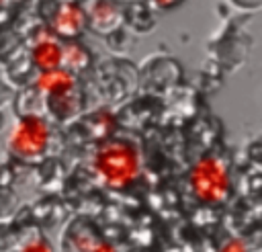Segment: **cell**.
Returning a JSON list of instances; mask_svg holds the SVG:
<instances>
[{"mask_svg": "<svg viewBox=\"0 0 262 252\" xmlns=\"http://www.w3.org/2000/svg\"><path fill=\"white\" fill-rule=\"evenodd\" d=\"M94 174L102 184L111 188H127L141 174V152L139 148L123 137L102 141L92 154Z\"/></svg>", "mask_w": 262, "mask_h": 252, "instance_id": "1", "label": "cell"}, {"mask_svg": "<svg viewBox=\"0 0 262 252\" xmlns=\"http://www.w3.org/2000/svg\"><path fill=\"white\" fill-rule=\"evenodd\" d=\"M188 186L194 199L201 203H223L231 193V172L227 162L217 154L199 158L188 170Z\"/></svg>", "mask_w": 262, "mask_h": 252, "instance_id": "2", "label": "cell"}, {"mask_svg": "<svg viewBox=\"0 0 262 252\" xmlns=\"http://www.w3.org/2000/svg\"><path fill=\"white\" fill-rule=\"evenodd\" d=\"M51 141V127L41 113H23L10 127L6 135L8 152L18 160L41 158Z\"/></svg>", "mask_w": 262, "mask_h": 252, "instance_id": "3", "label": "cell"}, {"mask_svg": "<svg viewBox=\"0 0 262 252\" xmlns=\"http://www.w3.org/2000/svg\"><path fill=\"white\" fill-rule=\"evenodd\" d=\"M49 27L55 37L74 41L88 27L86 8L76 0H63L53 8V12L49 16Z\"/></svg>", "mask_w": 262, "mask_h": 252, "instance_id": "4", "label": "cell"}, {"mask_svg": "<svg viewBox=\"0 0 262 252\" xmlns=\"http://www.w3.org/2000/svg\"><path fill=\"white\" fill-rule=\"evenodd\" d=\"M125 2L123 0H92L86 8L88 29L96 35H113L125 23Z\"/></svg>", "mask_w": 262, "mask_h": 252, "instance_id": "5", "label": "cell"}, {"mask_svg": "<svg viewBox=\"0 0 262 252\" xmlns=\"http://www.w3.org/2000/svg\"><path fill=\"white\" fill-rule=\"evenodd\" d=\"M31 64L39 72L59 68L61 66V43L51 35L37 39L31 47Z\"/></svg>", "mask_w": 262, "mask_h": 252, "instance_id": "6", "label": "cell"}, {"mask_svg": "<svg viewBox=\"0 0 262 252\" xmlns=\"http://www.w3.org/2000/svg\"><path fill=\"white\" fill-rule=\"evenodd\" d=\"M37 90L47 96V94H57V92H68V90H76V76L68 70L53 68L47 72H39L37 80H35Z\"/></svg>", "mask_w": 262, "mask_h": 252, "instance_id": "7", "label": "cell"}, {"mask_svg": "<svg viewBox=\"0 0 262 252\" xmlns=\"http://www.w3.org/2000/svg\"><path fill=\"white\" fill-rule=\"evenodd\" d=\"M45 109H47L49 117H53L55 121H70L80 113V98H78L76 90L47 94Z\"/></svg>", "mask_w": 262, "mask_h": 252, "instance_id": "8", "label": "cell"}, {"mask_svg": "<svg viewBox=\"0 0 262 252\" xmlns=\"http://www.w3.org/2000/svg\"><path fill=\"white\" fill-rule=\"evenodd\" d=\"M90 66V51L78 41H68L61 45V68L76 74Z\"/></svg>", "mask_w": 262, "mask_h": 252, "instance_id": "9", "label": "cell"}, {"mask_svg": "<svg viewBox=\"0 0 262 252\" xmlns=\"http://www.w3.org/2000/svg\"><path fill=\"white\" fill-rule=\"evenodd\" d=\"M98 240L100 238L92 229L72 225L70 227V236H68V246H70V252H90L96 246Z\"/></svg>", "mask_w": 262, "mask_h": 252, "instance_id": "10", "label": "cell"}, {"mask_svg": "<svg viewBox=\"0 0 262 252\" xmlns=\"http://www.w3.org/2000/svg\"><path fill=\"white\" fill-rule=\"evenodd\" d=\"M16 207H18V199L14 188L6 182H0V221L10 219L16 213Z\"/></svg>", "mask_w": 262, "mask_h": 252, "instance_id": "11", "label": "cell"}, {"mask_svg": "<svg viewBox=\"0 0 262 252\" xmlns=\"http://www.w3.org/2000/svg\"><path fill=\"white\" fill-rule=\"evenodd\" d=\"M12 252H53V246L49 244L47 238H43V236H33V238H29L27 242H23L20 248H16V250H12Z\"/></svg>", "mask_w": 262, "mask_h": 252, "instance_id": "12", "label": "cell"}, {"mask_svg": "<svg viewBox=\"0 0 262 252\" xmlns=\"http://www.w3.org/2000/svg\"><path fill=\"white\" fill-rule=\"evenodd\" d=\"M225 4L244 14H254L262 8V0H225Z\"/></svg>", "mask_w": 262, "mask_h": 252, "instance_id": "13", "label": "cell"}, {"mask_svg": "<svg viewBox=\"0 0 262 252\" xmlns=\"http://www.w3.org/2000/svg\"><path fill=\"white\" fill-rule=\"evenodd\" d=\"M217 252H250V246L244 238H229Z\"/></svg>", "mask_w": 262, "mask_h": 252, "instance_id": "14", "label": "cell"}, {"mask_svg": "<svg viewBox=\"0 0 262 252\" xmlns=\"http://www.w3.org/2000/svg\"><path fill=\"white\" fill-rule=\"evenodd\" d=\"M180 2H182V0H149L147 4L154 6V8H158V10H172V8H176Z\"/></svg>", "mask_w": 262, "mask_h": 252, "instance_id": "15", "label": "cell"}, {"mask_svg": "<svg viewBox=\"0 0 262 252\" xmlns=\"http://www.w3.org/2000/svg\"><path fill=\"white\" fill-rule=\"evenodd\" d=\"M90 252H119L113 244H108V242H102V240H98L96 242V246L90 250Z\"/></svg>", "mask_w": 262, "mask_h": 252, "instance_id": "16", "label": "cell"}]
</instances>
